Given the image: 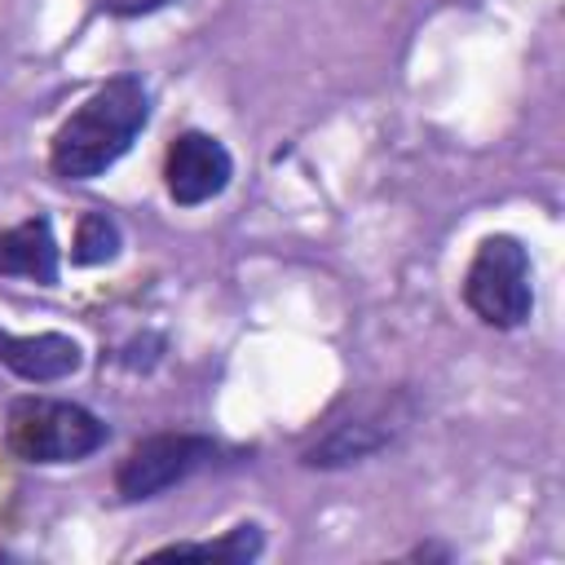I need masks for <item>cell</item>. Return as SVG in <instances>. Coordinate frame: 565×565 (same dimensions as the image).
I'll return each mask as SVG.
<instances>
[{
	"instance_id": "cell-1",
	"label": "cell",
	"mask_w": 565,
	"mask_h": 565,
	"mask_svg": "<svg viewBox=\"0 0 565 565\" xmlns=\"http://www.w3.org/2000/svg\"><path fill=\"white\" fill-rule=\"evenodd\" d=\"M150 119V97L137 75H115L106 79L93 97L79 102V110L53 132L49 163L66 181H88L102 177L146 128Z\"/></svg>"
},
{
	"instance_id": "cell-2",
	"label": "cell",
	"mask_w": 565,
	"mask_h": 565,
	"mask_svg": "<svg viewBox=\"0 0 565 565\" xmlns=\"http://www.w3.org/2000/svg\"><path fill=\"white\" fill-rule=\"evenodd\" d=\"M106 441V424L57 397H18L9 406V446L26 463H75Z\"/></svg>"
},
{
	"instance_id": "cell-3",
	"label": "cell",
	"mask_w": 565,
	"mask_h": 565,
	"mask_svg": "<svg viewBox=\"0 0 565 565\" xmlns=\"http://www.w3.org/2000/svg\"><path fill=\"white\" fill-rule=\"evenodd\" d=\"M463 300L468 309L490 322V327H521L534 309V287H530V256L512 234H490L481 238L468 278H463Z\"/></svg>"
},
{
	"instance_id": "cell-4",
	"label": "cell",
	"mask_w": 565,
	"mask_h": 565,
	"mask_svg": "<svg viewBox=\"0 0 565 565\" xmlns=\"http://www.w3.org/2000/svg\"><path fill=\"white\" fill-rule=\"evenodd\" d=\"M212 455H216V446L207 437H199V433H159V437H146V441H137L124 455V463L115 472V490L128 503L154 499L168 486L185 481L194 468H203Z\"/></svg>"
},
{
	"instance_id": "cell-5",
	"label": "cell",
	"mask_w": 565,
	"mask_h": 565,
	"mask_svg": "<svg viewBox=\"0 0 565 565\" xmlns=\"http://www.w3.org/2000/svg\"><path fill=\"white\" fill-rule=\"evenodd\" d=\"M230 177H234V159H230V150L212 132H181L168 146L163 181H168L172 203L199 207V203L216 199L230 185Z\"/></svg>"
},
{
	"instance_id": "cell-6",
	"label": "cell",
	"mask_w": 565,
	"mask_h": 565,
	"mask_svg": "<svg viewBox=\"0 0 565 565\" xmlns=\"http://www.w3.org/2000/svg\"><path fill=\"white\" fill-rule=\"evenodd\" d=\"M0 362L13 371V375H22V380H31V384H49V380H66V375H75L79 371V362H84V353H79V344L71 340V335H62V331H40V335H0Z\"/></svg>"
},
{
	"instance_id": "cell-7",
	"label": "cell",
	"mask_w": 565,
	"mask_h": 565,
	"mask_svg": "<svg viewBox=\"0 0 565 565\" xmlns=\"http://www.w3.org/2000/svg\"><path fill=\"white\" fill-rule=\"evenodd\" d=\"M0 274L31 278L40 287L57 282V243H53V225L44 216L0 230Z\"/></svg>"
},
{
	"instance_id": "cell-8",
	"label": "cell",
	"mask_w": 565,
	"mask_h": 565,
	"mask_svg": "<svg viewBox=\"0 0 565 565\" xmlns=\"http://www.w3.org/2000/svg\"><path fill=\"white\" fill-rule=\"evenodd\" d=\"M393 437V424L384 415H362V419H349V424H335L309 455L305 463H318V468H331V463H349V459H362L371 450H380L384 441Z\"/></svg>"
},
{
	"instance_id": "cell-9",
	"label": "cell",
	"mask_w": 565,
	"mask_h": 565,
	"mask_svg": "<svg viewBox=\"0 0 565 565\" xmlns=\"http://www.w3.org/2000/svg\"><path fill=\"white\" fill-rule=\"evenodd\" d=\"M119 256V225L106 212H84L75 225V243H71V260L75 265H106Z\"/></svg>"
},
{
	"instance_id": "cell-10",
	"label": "cell",
	"mask_w": 565,
	"mask_h": 565,
	"mask_svg": "<svg viewBox=\"0 0 565 565\" xmlns=\"http://www.w3.org/2000/svg\"><path fill=\"white\" fill-rule=\"evenodd\" d=\"M260 552V530L256 525H234L225 539H212V543H172V547H159L154 556H221V561H252Z\"/></svg>"
},
{
	"instance_id": "cell-11",
	"label": "cell",
	"mask_w": 565,
	"mask_h": 565,
	"mask_svg": "<svg viewBox=\"0 0 565 565\" xmlns=\"http://www.w3.org/2000/svg\"><path fill=\"white\" fill-rule=\"evenodd\" d=\"M168 0H102V9L106 13H115V18H141V13H154V9H163Z\"/></svg>"
},
{
	"instance_id": "cell-12",
	"label": "cell",
	"mask_w": 565,
	"mask_h": 565,
	"mask_svg": "<svg viewBox=\"0 0 565 565\" xmlns=\"http://www.w3.org/2000/svg\"><path fill=\"white\" fill-rule=\"evenodd\" d=\"M0 335H4V331H0Z\"/></svg>"
}]
</instances>
